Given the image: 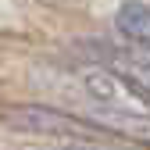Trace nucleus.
<instances>
[{
  "label": "nucleus",
  "mask_w": 150,
  "mask_h": 150,
  "mask_svg": "<svg viewBox=\"0 0 150 150\" xmlns=\"http://www.w3.org/2000/svg\"><path fill=\"white\" fill-rule=\"evenodd\" d=\"M115 29L129 47L150 50V4L143 0H122L115 11Z\"/></svg>",
  "instance_id": "nucleus-3"
},
{
  "label": "nucleus",
  "mask_w": 150,
  "mask_h": 150,
  "mask_svg": "<svg viewBox=\"0 0 150 150\" xmlns=\"http://www.w3.org/2000/svg\"><path fill=\"white\" fill-rule=\"evenodd\" d=\"M0 118H4L7 129H14V132L47 136V139H61V143H97L100 136H107L104 129H93V125L82 122V118H71V115H64V111L40 107V104L4 107Z\"/></svg>",
  "instance_id": "nucleus-1"
},
{
  "label": "nucleus",
  "mask_w": 150,
  "mask_h": 150,
  "mask_svg": "<svg viewBox=\"0 0 150 150\" xmlns=\"http://www.w3.org/2000/svg\"><path fill=\"white\" fill-rule=\"evenodd\" d=\"M61 150H97V146H93V143H64Z\"/></svg>",
  "instance_id": "nucleus-4"
},
{
  "label": "nucleus",
  "mask_w": 150,
  "mask_h": 150,
  "mask_svg": "<svg viewBox=\"0 0 150 150\" xmlns=\"http://www.w3.org/2000/svg\"><path fill=\"white\" fill-rule=\"evenodd\" d=\"M86 50L97 54L100 64L107 61V68H115V71L129 75V79H136L139 86L150 89V50H139V47L122 50V47H104V43H86Z\"/></svg>",
  "instance_id": "nucleus-2"
}]
</instances>
